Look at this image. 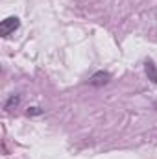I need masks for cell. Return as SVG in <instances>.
I'll use <instances>...</instances> for the list:
<instances>
[{"mask_svg": "<svg viewBox=\"0 0 157 159\" xmlns=\"http://www.w3.org/2000/svg\"><path fill=\"white\" fill-rule=\"evenodd\" d=\"M19 26H20V20L17 17H7L0 24V35L2 37H7L9 34H13L15 30H19Z\"/></svg>", "mask_w": 157, "mask_h": 159, "instance_id": "obj_1", "label": "cell"}, {"mask_svg": "<svg viewBox=\"0 0 157 159\" xmlns=\"http://www.w3.org/2000/svg\"><path fill=\"white\" fill-rule=\"evenodd\" d=\"M111 80V74L109 72H104V70H98V72H94L92 76H91V85H94V87H100V85H105L107 81Z\"/></svg>", "mask_w": 157, "mask_h": 159, "instance_id": "obj_2", "label": "cell"}, {"mask_svg": "<svg viewBox=\"0 0 157 159\" xmlns=\"http://www.w3.org/2000/svg\"><path fill=\"white\" fill-rule=\"evenodd\" d=\"M144 70H146V76H148V80L152 81V83H157V67L154 61H146V65H144Z\"/></svg>", "mask_w": 157, "mask_h": 159, "instance_id": "obj_3", "label": "cell"}, {"mask_svg": "<svg viewBox=\"0 0 157 159\" xmlns=\"http://www.w3.org/2000/svg\"><path fill=\"white\" fill-rule=\"evenodd\" d=\"M19 102H20V96H11L6 104V109H11L13 106H19Z\"/></svg>", "mask_w": 157, "mask_h": 159, "instance_id": "obj_4", "label": "cell"}, {"mask_svg": "<svg viewBox=\"0 0 157 159\" xmlns=\"http://www.w3.org/2000/svg\"><path fill=\"white\" fill-rule=\"evenodd\" d=\"M28 113H32V115H39L41 109H39V107H32V111H28Z\"/></svg>", "mask_w": 157, "mask_h": 159, "instance_id": "obj_5", "label": "cell"}]
</instances>
